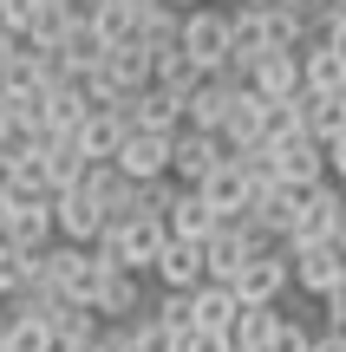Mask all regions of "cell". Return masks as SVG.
I'll return each instance as SVG.
<instances>
[{"instance_id": "24", "label": "cell", "mask_w": 346, "mask_h": 352, "mask_svg": "<svg viewBox=\"0 0 346 352\" xmlns=\"http://www.w3.org/2000/svg\"><path fill=\"white\" fill-rule=\"evenodd\" d=\"M301 91H321V98H340V91H346V59L327 52L321 39L301 46Z\"/></svg>"}, {"instance_id": "32", "label": "cell", "mask_w": 346, "mask_h": 352, "mask_svg": "<svg viewBox=\"0 0 346 352\" xmlns=\"http://www.w3.org/2000/svg\"><path fill=\"white\" fill-rule=\"evenodd\" d=\"M151 85L183 91V98H190V91L203 85V72H196V59H190L183 46H170V52H151Z\"/></svg>"}, {"instance_id": "10", "label": "cell", "mask_w": 346, "mask_h": 352, "mask_svg": "<svg viewBox=\"0 0 346 352\" xmlns=\"http://www.w3.org/2000/svg\"><path fill=\"white\" fill-rule=\"evenodd\" d=\"M52 228H59V241H78V248H91V241L105 235V202L91 196L85 183L59 189V196H52Z\"/></svg>"}, {"instance_id": "19", "label": "cell", "mask_w": 346, "mask_h": 352, "mask_svg": "<svg viewBox=\"0 0 346 352\" xmlns=\"http://www.w3.org/2000/svg\"><path fill=\"white\" fill-rule=\"evenodd\" d=\"M39 320H46V333H52V346H59V352L65 346H91L105 333V320L91 314V307H72V300H59V294L46 300V314H39Z\"/></svg>"}, {"instance_id": "9", "label": "cell", "mask_w": 346, "mask_h": 352, "mask_svg": "<svg viewBox=\"0 0 346 352\" xmlns=\"http://www.w3.org/2000/svg\"><path fill=\"white\" fill-rule=\"evenodd\" d=\"M242 78H203V85L183 98V131H209V138H222V124H229V111H235V98H242Z\"/></svg>"}, {"instance_id": "23", "label": "cell", "mask_w": 346, "mask_h": 352, "mask_svg": "<svg viewBox=\"0 0 346 352\" xmlns=\"http://www.w3.org/2000/svg\"><path fill=\"white\" fill-rule=\"evenodd\" d=\"M222 144H229V157H235V151H261V144H268V104H261L255 91L235 98L229 124H222Z\"/></svg>"}, {"instance_id": "34", "label": "cell", "mask_w": 346, "mask_h": 352, "mask_svg": "<svg viewBox=\"0 0 346 352\" xmlns=\"http://www.w3.org/2000/svg\"><path fill=\"white\" fill-rule=\"evenodd\" d=\"M85 157H78V144L72 138H46V176H52V196L59 189H72V183H85Z\"/></svg>"}, {"instance_id": "1", "label": "cell", "mask_w": 346, "mask_h": 352, "mask_svg": "<svg viewBox=\"0 0 346 352\" xmlns=\"http://www.w3.org/2000/svg\"><path fill=\"white\" fill-rule=\"evenodd\" d=\"M164 241H170L164 215H138V222H111L98 241H91V248H98V261H105V267L151 274V267H157V254H164Z\"/></svg>"}, {"instance_id": "16", "label": "cell", "mask_w": 346, "mask_h": 352, "mask_svg": "<svg viewBox=\"0 0 346 352\" xmlns=\"http://www.w3.org/2000/svg\"><path fill=\"white\" fill-rule=\"evenodd\" d=\"M203 202L222 215V222H235V215H248V202H255V176L235 164V157H222V170L203 183Z\"/></svg>"}, {"instance_id": "5", "label": "cell", "mask_w": 346, "mask_h": 352, "mask_svg": "<svg viewBox=\"0 0 346 352\" xmlns=\"http://www.w3.org/2000/svg\"><path fill=\"white\" fill-rule=\"evenodd\" d=\"M222 157H229L222 138H209V131H177V138H170V183L177 189H203L209 176L222 170Z\"/></svg>"}, {"instance_id": "12", "label": "cell", "mask_w": 346, "mask_h": 352, "mask_svg": "<svg viewBox=\"0 0 346 352\" xmlns=\"http://www.w3.org/2000/svg\"><path fill=\"white\" fill-rule=\"evenodd\" d=\"M118 176H131V183H164L170 176V138L164 131H125V144H118Z\"/></svg>"}, {"instance_id": "36", "label": "cell", "mask_w": 346, "mask_h": 352, "mask_svg": "<svg viewBox=\"0 0 346 352\" xmlns=\"http://www.w3.org/2000/svg\"><path fill=\"white\" fill-rule=\"evenodd\" d=\"M151 320H164V327H170V333H177V340H183V333L196 327V294H164Z\"/></svg>"}, {"instance_id": "38", "label": "cell", "mask_w": 346, "mask_h": 352, "mask_svg": "<svg viewBox=\"0 0 346 352\" xmlns=\"http://www.w3.org/2000/svg\"><path fill=\"white\" fill-rule=\"evenodd\" d=\"M261 352H314V333L301 327V320H288V314H281V320H274V340L261 346Z\"/></svg>"}, {"instance_id": "49", "label": "cell", "mask_w": 346, "mask_h": 352, "mask_svg": "<svg viewBox=\"0 0 346 352\" xmlns=\"http://www.w3.org/2000/svg\"><path fill=\"white\" fill-rule=\"evenodd\" d=\"M242 7H281V0H242Z\"/></svg>"}, {"instance_id": "7", "label": "cell", "mask_w": 346, "mask_h": 352, "mask_svg": "<svg viewBox=\"0 0 346 352\" xmlns=\"http://www.w3.org/2000/svg\"><path fill=\"white\" fill-rule=\"evenodd\" d=\"M268 170H274V183H288V189H321L327 183V144L321 138H281V144H268Z\"/></svg>"}, {"instance_id": "41", "label": "cell", "mask_w": 346, "mask_h": 352, "mask_svg": "<svg viewBox=\"0 0 346 352\" xmlns=\"http://www.w3.org/2000/svg\"><path fill=\"white\" fill-rule=\"evenodd\" d=\"M26 287V254H13V248H0V300H13V294Z\"/></svg>"}, {"instance_id": "50", "label": "cell", "mask_w": 346, "mask_h": 352, "mask_svg": "<svg viewBox=\"0 0 346 352\" xmlns=\"http://www.w3.org/2000/svg\"><path fill=\"white\" fill-rule=\"evenodd\" d=\"M0 320H7V300H0Z\"/></svg>"}, {"instance_id": "45", "label": "cell", "mask_w": 346, "mask_h": 352, "mask_svg": "<svg viewBox=\"0 0 346 352\" xmlns=\"http://www.w3.org/2000/svg\"><path fill=\"white\" fill-rule=\"evenodd\" d=\"M13 52H20V39H13V33H0V72H7V59H13Z\"/></svg>"}, {"instance_id": "47", "label": "cell", "mask_w": 346, "mask_h": 352, "mask_svg": "<svg viewBox=\"0 0 346 352\" xmlns=\"http://www.w3.org/2000/svg\"><path fill=\"white\" fill-rule=\"evenodd\" d=\"M321 13H334V20H346V0H321Z\"/></svg>"}, {"instance_id": "27", "label": "cell", "mask_w": 346, "mask_h": 352, "mask_svg": "<svg viewBox=\"0 0 346 352\" xmlns=\"http://www.w3.org/2000/svg\"><path fill=\"white\" fill-rule=\"evenodd\" d=\"M138 131H164V138H177V131H183V91L144 85L138 91Z\"/></svg>"}, {"instance_id": "40", "label": "cell", "mask_w": 346, "mask_h": 352, "mask_svg": "<svg viewBox=\"0 0 346 352\" xmlns=\"http://www.w3.org/2000/svg\"><path fill=\"white\" fill-rule=\"evenodd\" d=\"M281 138H301V104L288 98V104H268V144H281Z\"/></svg>"}, {"instance_id": "33", "label": "cell", "mask_w": 346, "mask_h": 352, "mask_svg": "<svg viewBox=\"0 0 346 352\" xmlns=\"http://www.w3.org/2000/svg\"><path fill=\"white\" fill-rule=\"evenodd\" d=\"M274 320H281V307H242L235 327H229V346L235 352H261V346L274 340Z\"/></svg>"}, {"instance_id": "43", "label": "cell", "mask_w": 346, "mask_h": 352, "mask_svg": "<svg viewBox=\"0 0 346 352\" xmlns=\"http://www.w3.org/2000/svg\"><path fill=\"white\" fill-rule=\"evenodd\" d=\"M327 183H340V189H346V131L327 144Z\"/></svg>"}, {"instance_id": "31", "label": "cell", "mask_w": 346, "mask_h": 352, "mask_svg": "<svg viewBox=\"0 0 346 352\" xmlns=\"http://www.w3.org/2000/svg\"><path fill=\"white\" fill-rule=\"evenodd\" d=\"M301 131H307V138H321V144H334L340 131H346V104L340 98H321V91H301Z\"/></svg>"}, {"instance_id": "4", "label": "cell", "mask_w": 346, "mask_h": 352, "mask_svg": "<svg viewBox=\"0 0 346 352\" xmlns=\"http://www.w3.org/2000/svg\"><path fill=\"white\" fill-rule=\"evenodd\" d=\"M340 228H346V189H340V183H321V189H307V196H301V215H294V228H288V248L334 241Z\"/></svg>"}, {"instance_id": "11", "label": "cell", "mask_w": 346, "mask_h": 352, "mask_svg": "<svg viewBox=\"0 0 346 352\" xmlns=\"http://www.w3.org/2000/svg\"><path fill=\"white\" fill-rule=\"evenodd\" d=\"M52 241H59V228H52V202L20 196V202H13V215L0 222V248H13V254H39V248H52Z\"/></svg>"}, {"instance_id": "26", "label": "cell", "mask_w": 346, "mask_h": 352, "mask_svg": "<svg viewBox=\"0 0 346 352\" xmlns=\"http://www.w3.org/2000/svg\"><path fill=\"white\" fill-rule=\"evenodd\" d=\"M72 0H39V13H33V26H26V39L20 46H33V52H59L65 46V33H72Z\"/></svg>"}, {"instance_id": "29", "label": "cell", "mask_w": 346, "mask_h": 352, "mask_svg": "<svg viewBox=\"0 0 346 352\" xmlns=\"http://www.w3.org/2000/svg\"><path fill=\"white\" fill-rule=\"evenodd\" d=\"M177 39H183V13L144 0V13H138V46H144V52H170Z\"/></svg>"}, {"instance_id": "22", "label": "cell", "mask_w": 346, "mask_h": 352, "mask_svg": "<svg viewBox=\"0 0 346 352\" xmlns=\"http://www.w3.org/2000/svg\"><path fill=\"white\" fill-rule=\"evenodd\" d=\"M125 118H111V111H98V104H91L85 111V124L72 131V144H78V157H85V164H111L118 157V144H125Z\"/></svg>"}, {"instance_id": "42", "label": "cell", "mask_w": 346, "mask_h": 352, "mask_svg": "<svg viewBox=\"0 0 346 352\" xmlns=\"http://www.w3.org/2000/svg\"><path fill=\"white\" fill-rule=\"evenodd\" d=\"M177 352H229V340H216V333H203V327H190L177 340Z\"/></svg>"}, {"instance_id": "25", "label": "cell", "mask_w": 346, "mask_h": 352, "mask_svg": "<svg viewBox=\"0 0 346 352\" xmlns=\"http://www.w3.org/2000/svg\"><path fill=\"white\" fill-rule=\"evenodd\" d=\"M138 13H144V0H98L85 20L105 39V52H111V46H138Z\"/></svg>"}, {"instance_id": "44", "label": "cell", "mask_w": 346, "mask_h": 352, "mask_svg": "<svg viewBox=\"0 0 346 352\" xmlns=\"http://www.w3.org/2000/svg\"><path fill=\"white\" fill-rule=\"evenodd\" d=\"M314 352H346V333H314Z\"/></svg>"}, {"instance_id": "3", "label": "cell", "mask_w": 346, "mask_h": 352, "mask_svg": "<svg viewBox=\"0 0 346 352\" xmlns=\"http://www.w3.org/2000/svg\"><path fill=\"white\" fill-rule=\"evenodd\" d=\"M177 46L196 59L203 78H222V72H229V13H222V7H190V13H183V39H177Z\"/></svg>"}, {"instance_id": "30", "label": "cell", "mask_w": 346, "mask_h": 352, "mask_svg": "<svg viewBox=\"0 0 346 352\" xmlns=\"http://www.w3.org/2000/svg\"><path fill=\"white\" fill-rule=\"evenodd\" d=\"M52 59H59V65H65V78H85V72H91V65H98V59H105V39H98V33H91V20H72V33H65V46H59V52H52Z\"/></svg>"}, {"instance_id": "17", "label": "cell", "mask_w": 346, "mask_h": 352, "mask_svg": "<svg viewBox=\"0 0 346 352\" xmlns=\"http://www.w3.org/2000/svg\"><path fill=\"white\" fill-rule=\"evenodd\" d=\"M157 280H164V294H196L203 287V241H164V254H157V267H151Z\"/></svg>"}, {"instance_id": "15", "label": "cell", "mask_w": 346, "mask_h": 352, "mask_svg": "<svg viewBox=\"0 0 346 352\" xmlns=\"http://www.w3.org/2000/svg\"><path fill=\"white\" fill-rule=\"evenodd\" d=\"M91 314H98L105 327H125V320H138V314H144V274L111 267V274L98 280V300H91Z\"/></svg>"}, {"instance_id": "48", "label": "cell", "mask_w": 346, "mask_h": 352, "mask_svg": "<svg viewBox=\"0 0 346 352\" xmlns=\"http://www.w3.org/2000/svg\"><path fill=\"white\" fill-rule=\"evenodd\" d=\"M65 352H105V346H98V340H91V346H65Z\"/></svg>"}, {"instance_id": "37", "label": "cell", "mask_w": 346, "mask_h": 352, "mask_svg": "<svg viewBox=\"0 0 346 352\" xmlns=\"http://www.w3.org/2000/svg\"><path fill=\"white\" fill-rule=\"evenodd\" d=\"M131 333H138V352H177V333H170L164 320H151V314L131 320Z\"/></svg>"}, {"instance_id": "2", "label": "cell", "mask_w": 346, "mask_h": 352, "mask_svg": "<svg viewBox=\"0 0 346 352\" xmlns=\"http://www.w3.org/2000/svg\"><path fill=\"white\" fill-rule=\"evenodd\" d=\"M46 274H52V294L72 307H91L98 300V280L111 274V267L98 261V248H78V241H52L46 248Z\"/></svg>"}, {"instance_id": "20", "label": "cell", "mask_w": 346, "mask_h": 352, "mask_svg": "<svg viewBox=\"0 0 346 352\" xmlns=\"http://www.w3.org/2000/svg\"><path fill=\"white\" fill-rule=\"evenodd\" d=\"M39 98H46V138H72L78 124H85L91 98L78 78H59V85H39Z\"/></svg>"}, {"instance_id": "39", "label": "cell", "mask_w": 346, "mask_h": 352, "mask_svg": "<svg viewBox=\"0 0 346 352\" xmlns=\"http://www.w3.org/2000/svg\"><path fill=\"white\" fill-rule=\"evenodd\" d=\"M33 13H39V0H0V33L26 39V26H33Z\"/></svg>"}, {"instance_id": "21", "label": "cell", "mask_w": 346, "mask_h": 352, "mask_svg": "<svg viewBox=\"0 0 346 352\" xmlns=\"http://www.w3.org/2000/svg\"><path fill=\"white\" fill-rule=\"evenodd\" d=\"M242 261H248V235H242V222H216V235L203 241V274L216 280V287H229Z\"/></svg>"}, {"instance_id": "46", "label": "cell", "mask_w": 346, "mask_h": 352, "mask_svg": "<svg viewBox=\"0 0 346 352\" xmlns=\"http://www.w3.org/2000/svg\"><path fill=\"white\" fill-rule=\"evenodd\" d=\"M157 7H177V13H190V7H209V0H157Z\"/></svg>"}, {"instance_id": "13", "label": "cell", "mask_w": 346, "mask_h": 352, "mask_svg": "<svg viewBox=\"0 0 346 352\" xmlns=\"http://www.w3.org/2000/svg\"><path fill=\"white\" fill-rule=\"evenodd\" d=\"M242 85L255 91L261 104H288V98H301V52H288V46L261 52V59L248 65V78H242Z\"/></svg>"}, {"instance_id": "51", "label": "cell", "mask_w": 346, "mask_h": 352, "mask_svg": "<svg viewBox=\"0 0 346 352\" xmlns=\"http://www.w3.org/2000/svg\"><path fill=\"white\" fill-rule=\"evenodd\" d=\"M0 352H7V340H0Z\"/></svg>"}, {"instance_id": "14", "label": "cell", "mask_w": 346, "mask_h": 352, "mask_svg": "<svg viewBox=\"0 0 346 352\" xmlns=\"http://www.w3.org/2000/svg\"><path fill=\"white\" fill-rule=\"evenodd\" d=\"M216 222H222V215L203 202V189L164 183V228H170V241H209V235H216Z\"/></svg>"}, {"instance_id": "35", "label": "cell", "mask_w": 346, "mask_h": 352, "mask_svg": "<svg viewBox=\"0 0 346 352\" xmlns=\"http://www.w3.org/2000/svg\"><path fill=\"white\" fill-rule=\"evenodd\" d=\"M0 340H7V352H59L46 333V320H26V314H7L0 320Z\"/></svg>"}, {"instance_id": "8", "label": "cell", "mask_w": 346, "mask_h": 352, "mask_svg": "<svg viewBox=\"0 0 346 352\" xmlns=\"http://www.w3.org/2000/svg\"><path fill=\"white\" fill-rule=\"evenodd\" d=\"M288 287H294V274H288V248L281 254H248V261L235 267V280H229V294L242 307H281Z\"/></svg>"}, {"instance_id": "18", "label": "cell", "mask_w": 346, "mask_h": 352, "mask_svg": "<svg viewBox=\"0 0 346 352\" xmlns=\"http://www.w3.org/2000/svg\"><path fill=\"white\" fill-rule=\"evenodd\" d=\"M288 274H294V287H307L314 300H327L346 280V267L327 254V241H314V248H288Z\"/></svg>"}, {"instance_id": "6", "label": "cell", "mask_w": 346, "mask_h": 352, "mask_svg": "<svg viewBox=\"0 0 346 352\" xmlns=\"http://www.w3.org/2000/svg\"><path fill=\"white\" fill-rule=\"evenodd\" d=\"M274 7H235L229 13V78H248L261 52H274Z\"/></svg>"}, {"instance_id": "52", "label": "cell", "mask_w": 346, "mask_h": 352, "mask_svg": "<svg viewBox=\"0 0 346 352\" xmlns=\"http://www.w3.org/2000/svg\"><path fill=\"white\" fill-rule=\"evenodd\" d=\"M340 104H346V91H340Z\"/></svg>"}, {"instance_id": "28", "label": "cell", "mask_w": 346, "mask_h": 352, "mask_svg": "<svg viewBox=\"0 0 346 352\" xmlns=\"http://www.w3.org/2000/svg\"><path fill=\"white\" fill-rule=\"evenodd\" d=\"M235 314H242V300H235L229 287H216V280H203V287H196V327H203V333H216V340H229Z\"/></svg>"}]
</instances>
